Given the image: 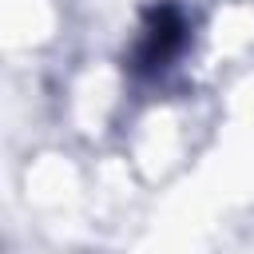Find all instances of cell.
<instances>
[{
    "mask_svg": "<svg viewBox=\"0 0 254 254\" xmlns=\"http://www.w3.org/2000/svg\"><path fill=\"white\" fill-rule=\"evenodd\" d=\"M190 44V16L179 0H159L143 12L139 32L123 56V71L135 83H155L163 79L187 52Z\"/></svg>",
    "mask_w": 254,
    "mask_h": 254,
    "instance_id": "obj_1",
    "label": "cell"
}]
</instances>
